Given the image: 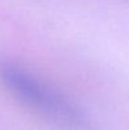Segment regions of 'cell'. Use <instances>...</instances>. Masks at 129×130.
<instances>
[{"label":"cell","mask_w":129,"mask_h":130,"mask_svg":"<svg viewBox=\"0 0 129 130\" xmlns=\"http://www.w3.org/2000/svg\"><path fill=\"white\" fill-rule=\"evenodd\" d=\"M0 82L27 109L63 130H90L82 107L34 72L14 61L0 62Z\"/></svg>","instance_id":"1"}]
</instances>
